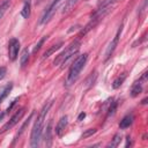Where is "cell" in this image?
I'll list each match as a JSON object with an SVG mask.
<instances>
[{
  "label": "cell",
  "instance_id": "obj_1",
  "mask_svg": "<svg viewBox=\"0 0 148 148\" xmlns=\"http://www.w3.org/2000/svg\"><path fill=\"white\" fill-rule=\"evenodd\" d=\"M120 0H104L103 2H101L99 5H98V7H97V9L92 13V15H91V17H90V21L84 25V28L81 30V32H80V35L82 36V35H86L88 31H90L91 29H94L111 10H112V8L119 2Z\"/></svg>",
  "mask_w": 148,
  "mask_h": 148
},
{
  "label": "cell",
  "instance_id": "obj_2",
  "mask_svg": "<svg viewBox=\"0 0 148 148\" xmlns=\"http://www.w3.org/2000/svg\"><path fill=\"white\" fill-rule=\"evenodd\" d=\"M52 105V102L45 104L42 109V111L39 112L35 124H34V127H32V131H31V135H30V147L35 148V147H38L39 146V142H40V139H42V134H43V128H44V120L46 118V114L50 110Z\"/></svg>",
  "mask_w": 148,
  "mask_h": 148
},
{
  "label": "cell",
  "instance_id": "obj_3",
  "mask_svg": "<svg viewBox=\"0 0 148 148\" xmlns=\"http://www.w3.org/2000/svg\"><path fill=\"white\" fill-rule=\"evenodd\" d=\"M87 60H88V53H83L74 60V62L69 67V71H68V74H67V77H66V81H65L66 87L72 86L77 80L81 71L83 69V67L87 64Z\"/></svg>",
  "mask_w": 148,
  "mask_h": 148
},
{
  "label": "cell",
  "instance_id": "obj_4",
  "mask_svg": "<svg viewBox=\"0 0 148 148\" xmlns=\"http://www.w3.org/2000/svg\"><path fill=\"white\" fill-rule=\"evenodd\" d=\"M80 46H81V43H80V40H74V42H72L59 56H57V58L54 59V61H53V65L54 66H59V67H64L75 54H77V52H79V50H80Z\"/></svg>",
  "mask_w": 148,
  "mask_h": 148
},
{
  "label": "cell",
  "instance_id": "obj_5",
  "mask_svg": "<svg viewBox=\"0 0 148 148\" xmlns=\"http://www.w3.org/2000/svg\"><path fill=\"white\" fill-rule=\"evenodd\" d=\"M61 1H62V0H53V1L46 7V9H45L43 16L40 17L39 24H46V23H49V22L51 21V18L53 17V15H54L56 12H57L59 5L61 3Z\"/></svg>",
  "mask_w": 148,
  "mask_h": 148
},
{
  "label": "cell",
  "instance_id": "obj_6",
  "mask_svg": "<svg viewBox=\"0 0 148 148\" xmlns=\"http://www.w3.org/2000/svg\"><path fill=\"white\" fill-rule=\"evenodd\" d=\"M23 113H24V109L22 108V109H20L18 111H16L15 112V114H13L12 116V118L2 126V128H1V131H0V133H3V132H6V131H8V130H10V128H13L17 123H18V120L22 118V116H23Z\"/></svg>",
  "mask_w": 148,
  "mask_h": 148
},
{
  "label": "cell",
  "instance_id": "obj_7",
  "mask_svg": "<svg viewBox=\"0 0 148 148\" xmlns=\"http://www.w3.org/2000/svg\"><path fill=\"white\" fill-rule=\"evenodd\" d=\"M18 51H20V42H18V39L15 38V37L10 38V40L8 43V58H9V60L14 61L17 58Z\"/></svg>",
  "mask_w": 148,
  "mask_h": 148
},
{
  "label": "cell",
  "instance_id": "obj_8",
  "mask_svg": "<svg viewBox=\"0 0 148 148\" xmlns=\"http://www.w3.org/2000/svg\"><path fill=\"white\" fill-rule=\"evenodd\" d=\"M146 81H147V72H145V73L141 75V77H140L138 81H135V82L133 83L132 89H131V96H132V97H136L140 92H142V90H143V84L146 83Z\"/></svg>",
  "mask_w": 148,
  "mask_h": 148
},
{
  "label": "cell",
  "instance_id": "obj_9",
  "mask_svg": "<svg viewBox=\"0 0 148 148\" xmlns=\"http://www.w3.org/2000/svg\"><path fill=\"white\" fill-rule=\"evenodd\" d=\"M120 34H121V25L118 28V30H117V32H116L113 39L110 42L109 46L106 47V51H105V60H108V59L112 56V53L114 52V50H116V47H117V45H118V42H119Z\"/></svg>",
  "mask_w": 148,
  "mask_h": 148
},
{
  "label": "cell",
  "instance_id": "obj_10",
  "mask_svg": "<svg viewBox=\"0 0 148 148\" xmlns=\"http://www.w3.org/2000/svg\"><path fill=\"white\" fill-rule=\"evenodd\" d=\"M44 142L46 147H50L52 145V120L49 121L45 128V134H44Z\"/></svg>",
  "mask_w": 148,
  "mask_h": 148
},
{
  "label": "cell",
  "instance_id": "obj_11",
  "mask_svg": "<svg viewBox=\"0 0 148 148\" xmlns=\"http://www.w3.org/2000/svg\"><path fill=\"white\" fill-rule=\"evenodd\" d=\"M67 119H68L67 116H64V117H61L60 120L58 121V124H57V126H56V133H57L58 136H61V135H62V133H64V131H65V128H66V126H67V123H68Z\"/></svg>",
  "mask_w": 148,
  "mask_h": 148
},
{
  "label": "cell",
  "instance_id": "obj_12",
  "mask_svg": "<svg viewBox=\"0 0 148 148\" xmlns=\"http://www.w3.org/2000/svg\"><path fill=\"white\" fill-rule=\"evenodd\" d=\"M133 123V114L130 113V114H126L119 123V127L121 130H125V128H128Z\"/></svg>",
  "mask_w": 148,
  "mask_h": 148
},
{
  "label": "cell",
  "instance_id": "obj_13",
  "mask_svg": "<svg viewBox=\"0 0 148 148\" xmlns=\"http://www.w3.org/2000/svg\"><path fill=\"white\" fill-rule=\"evenodd\" d=\"M31 13V0H24L22 10H21V16L23 18H28Z\"/></svg>",
  "mask_w": 148,
  "mask_h": 148
},
{
  "label": "cell",
  "instance_id": "obj_14",
  "mask_svg": "<svg viewBox=\"0 0 148 148\" xmlns=\"http://www.w3.org/2000/svg\"><path fill=\"white\" fill-rule=\"evenodd\" d=\"M62 44H64L62 42H59V43H57V44L52 45L50 49H47V50H46V51L43 53V59H46V58H49L50 56H52V54H53L56 51H58V50H59V49L62 46Z\"/></svg>",
  "mask_w": 148,
  "mask_h": 148
},
{
  "label": "cell",
  "instance_id": "obj_15",
  "mask_svg": "<svg viewBox=\"0 0 148 148\" xmlns=\"http://www.w3.org/2000/svg\"><path fill=\"white\" fill-rule=\"evenodd\" d=\"M77 2H79V0H66L65 5H64V7H62V14L69 13V12L74 8V6H75Z\"/></svg>",
  "mask_w": 148,
  "mask_h": 148
},
{
  "label": "cell",
  "instance_id": "obj_16",
  "mask_svg": "<svg viewBox=\"0 0 148 148\" xmlns=\"http://www.w3.org/2000/svg\"><path fill=\"white\" fill-rule=\"evenodd\" d=\"M13 89V83H8L1 91H0V104L2 103V101L9 95V92H10V90Z\"/></svg>",
  "mask_w": 148,
  "mask_h": 148
},
{
  "label": "cell",
  "instance_id": "obj_17",
  "mask_svg": "<svg viewBox=\"0 0 148 148\" xmlns=\"http://www.w3.org/2000/svg\"><path fill=\"white\" fill-rule=\"evenodd\" d=\"M29 61V50L28 49H24L21 57H20V65L21 67H24Z\"/></svg>",
  "mask_w": 148,
  "mask_h": 148
},
{
  "label": "cell",
  "instance_id": "obj_18",
  "mask_svg": "<svg viewBox=\"0 0 148 148\" xmlns=\"http://www.w3.org/2000/svg\"><path fill=\"white\" fill-rule=\"evenodd\" d=\"M120 141H121V134L120 133H117L114 136H113V139L111 140V142L108 145V147L110 148H114V147H118L119 146V143H120Z\"/></svg>",
  "mask_w": 148,
  "mask_h": 148
},
{
  "label": "cell",
  "instance_id": "obj_19",
  "mask_svg": "<svg viewBox=\"0 0 148 148\" xmlns=\"http://www.w3.org/2000/svg\"><path fill=\"white\" fill-rule=\"evenodd\" d=\"M125 77H126V75L125 74H121V75H119L114 81H113V83H112V88L113 89H118L121 84H123V82H124V80H125Z\"/></svg>",
  "mask_w": 148,
  "mask_h": 148
},
{
  "label": "cell",
  "instance_id": "obj_20",
  "mask_svg": "<svg viewBox=\"0 0 148 148\" xmlns=\"http://www.w3.org/2000/svg\"><path fill=\"white\" fill-rule=\"evenodd\" d=\"M9 6H10V1H9V0H5V1L0 5V20L2 18L3 14L7 12V9L9 8Z\"/></svg>",
  "mask_w": 148,
  "mask_h": 148
},
{
  "label": "cell",
  "instance_id": "obj_21",
  "mask_svg": "<svg viewBox=\"0 0 148 148\" xmlns=\"http://www.w3.org/2000/svg\"><path fill=\"white\" fill-rule=\"evenodd\" d=\"M32 114H34V113H30V116H29V118H28V119H27V120L24 121V124H23V125L21 126V128H20V131H18V133H17V134H16V136H15V140H17V138H18V136H20V135H21V134H22V133L24 132V130H25V127H27V126L29 125V123H30V120H31V118H32Z\"/></svg>",
  "mask_w": 148,
  "mask_h": 148
},
{
  "label": "cell",
  "instance_id": "obj_22",
  "mask_svg": "<svg viewBox=\"0 0 148 148\" xmlns=\"http://www.w3.org/2000/svg\"><path fill=\"white\" fill-rule=\"evenodd\" d=\"M45 40H46V36H44V37H42V38L39 39V42H38V43H37V44L35 45V47H34V50H32V52H37V51H38V50L40 49V46H42V45L44 44V42H45Z\"/></svg>",
  "mask_w": 148,
  "mask_h": 148
},
{
  "label": "cell",
  "instance_id": "obj_23",
  "mask_svg": "<svg viewBox=\"0 0 148 148\" xmlns=\"http://www.w3.org/2000/svg\"><path fill=\"white\" fill-rule=\"evenodd\" d=\"M116 109H117V102H111V105H110V108H109V111H108V117L112 116V114L114 113Z\"/></svg>",
  "mask_w": 148,
  "mask_h": 148
},
{
  "label": "cell",
  "instance_id": "obj_24",
  "mask_svg": "<svg viewBox=\"0 0 148 148\" xmlns=\"http://www.w3.org/2000/svg\"><path fill=\"white\" fill-rule=\"evenodd\" d=\"M94 133H96V130H95V128H89V130H87V131L82 134V138H88V136L92 135Z\"/></svg>",
  "mask_w": 148,
  "mask_h": 148
},
{
  "label": "cell",
  "instance_id": "obj_25",
  "mask_svg": "<svg viewBox=\"0 0 148 148\" xmlns=\"http://www.w3.org/2000/svg\"><path fill=\"white\" fill-rule=\"evenodd\" d=\"M6 74H7V68H6L5 66H1V67H0V81H1L2 79H5Z\"/></svg>",
  "mask_w": 148,
  "mask_h": 148
},
{
  "label": "cell",
  "instance_id": "obj_26",
  "mask_svg": "<svg viewBox=\"0 0 148 148\" xmlns=\"http://www.w3.org/2000/svg\"><path fill=\"white\" fill-rule=\"evenodd\" d=\"M84 117H86V113H84V112H81V113L79 114V117H77V120H82Z\"/></svg>",
  "mask_w": 148,
  "mask_h": 148
},
{
  "label": "cell",
  "instance_id": "obj_27",
  "mask_svg": "<svg viewBox=\"0 0 148 148\" xmlns=\"http://www.w3.org/2000/svg\"><path fill=\"white\" fill-rule=\"evenodd\" d=\"M16 101H17V98H16V99H14V101L12 102V104H10V105L8 106V109H7V111H10V110H12V108H13V105H14V104L16 103Z\"/></svg>",
  "mask_w": 148,
  "mask_h": 148
},
{
  "label": "cell",
  "instance_id": "obj_28",
  "mask_svg": "<svg viewBox=\"0 0 148 148\" xmlns=\"http://www.w3.org/2000/svg\"><path fill=\"white\" fill-rule=\"evenodd\" d=\"M126 147H128V146H131V138L130 136H127V141H126V145H125Z\"/></svg>",
  "mask_w": 148,
  "mask_h": 148
},
{
  "label": "cell",
  "instance_id": "obj_29",
  "mask_svg": "<svg viewBox=\"0 0 148 148\" xmlns=\"http://www.w3.org/2000/svg\"><path fill=\"white\" fill-rule=\"evenodd\" d=\"M142 104H146L147 103V98H145V99H142V102H141Z\"/></svg>",
  "mask_w": 148,
  "mask_h": 148
},
{
  "label": "cell",
  "instance_id": "obj_30",
  "mask_svg": "<svg viewBox=\"0 0 148 148\" xmlns=\"http://www.w3.org/2000/svg\"><path fill=\"white\" fill-rule=\"evenodd\" d=\"M3 114H5V113H0V119H1L2 117H3Z\"/></svg>",
  "mask_w": 148,
  "mask_h": 148
}]
</instances>
